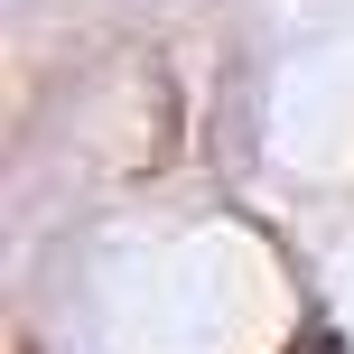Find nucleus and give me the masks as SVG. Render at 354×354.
Listing matches in <instances>:
<instances>
[{
    "instance_id": "obj_1",
    "label": "nucleus",
    "mask_w": 354,
    "mask_h": 354,
    "mask_svg": "<svg viewBox=\"0 0 354 354\" xmlns=\"http://www.w3.org/2000/svg\"><path fill=\"white\" fill-rule=\"evenodd\" d=\"M19 354H37V345H28V336H19Z\"/></svg>"
}]
</instances>
